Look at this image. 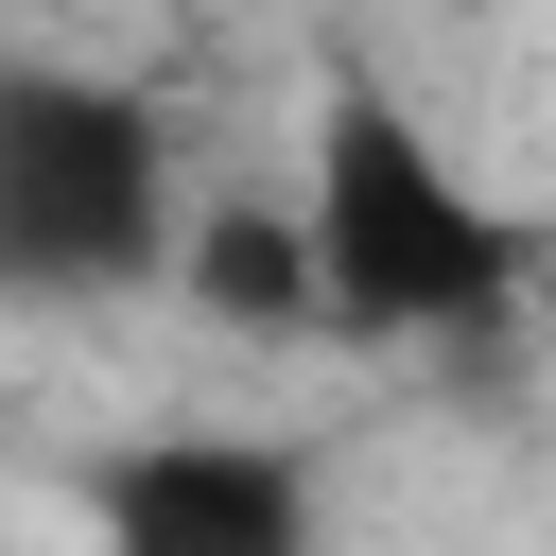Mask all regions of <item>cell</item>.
Masks as SVG:
<instances>
[{
  "instance_id": "6da1fadb",
  "label": "cell",
  "mask_w": 556,
  "mask_h": 556,
  "mask_svg": "<svg viewBox=\"0 0 556 556\" xmlns=\"http://www.w3.org/2000/svg\"><path fill=\"white\" fill-rule=\"evenodd\" d=\"M295 208H313L330 348H486V330H521V295H539V226H521L382 70H330V87H313Z\"/></svg>"
},
{
  "instance_id": "7a4b0ae2",
  "label": "cell",
  "mask_w": 556,
  "mask_h": 556,
  "mask_svg": "<svg viewBox=\"0 0 556 556\" xmlns=\"http://www.w3.org/2000/svg\"><path fill=\"white\" fill-rule=\"evenodd\" d=\"M191 174L174 122L104 70H0V278L17 295H174Z\"/></svg>"
},
{
  "instance_id": "3957f363",
  "label": "cell",
  "mask_w": 556,
  "mask_h": 556,
  "mask_svg": "<svg viewBox=\"0 0 556 556\" xmlns=\"http://www.w3.org/2000/svg\"><path fill=\"white\" fill-rule=\"evenodd\" d=\"M87 539L104 556H330V452L261 417H174L87 452Z\"/></svg>"
},
{
  "instance_id": "277c9868",
  "label": "cell",
  "mask_w": 556,
  "mask_h": 556,
  "mask_svg": "<svg viewBox=\"0 0 556 556\" xmlns=\"http://www.w3.org/2000/svg\"><path fill=\"white\" fill-rule=\"evenodd\" d=\"M174 295H191V330H226V348H295V330H330L313 208H295V191H226V208H191Z\"/></svg>"
}]
</instances>
